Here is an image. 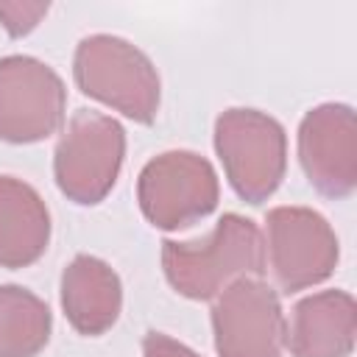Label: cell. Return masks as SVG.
I'll list each match as a JSON object with an SVG mask.
<instances>
[{
	"label": "cell",
	"instance_id": "cell-6",
	"mask_svg": "<svg viewBox=\"0 0 357 357\" xmlns=\"http://www.w3.org/2000/svg\"><path fill=\"white\" fill-rule=\"evenodd\" d=\"M268 265L282 293H298L332 276L337 237L324 215L307 206H276L265 218Z\"/></svg>",
	"mask_w": 357,
	"mask_h": 357
},
{
	"label": "cell",
	"instance_id": "cell-4",
	"mask_svg": "<svg viewBox=\"0 0 357 357\" xmlns=\"http://www.w3.org/2000/svg\"><path fill=\"white\" fill-rule=\"evenodd\" d=\"M126 131L100 112L81 109L70 117L53 156L59 190L75 204L103 201L123 167Z\"/></svg>",
	"mask_w": 357,
	"mask_h": 357
},
{
	"label": "cell",
	"instance_id": "cell-1",
	"mask_svg": "<svg viewBox=\"0 0 357 357\" xmlns=\"http://www.w3.org/2000/svg\"><path fill=\"white\" fill-rule=\"evenodd\" d=\"M265 245L254 220L223 215L201 240H165L162 268L167 282L187 298H215L226 284L243 276H257L265 268Z\"/></svg>",
	"mask_w": 357,
	"mask_h": 357
},
{
	"label": "cell",
	"instance_id": "cell-14",
	"mask_svg": "<svg viewBox=\"0 0 357 357\" xmlns=\"http://www.w3.org/2000/svg\"><path fill=\"white\" fill-rule=\"evenodd\" d=\"M47 3H28V0H0V22L11 36L31 33L39 20L47 14Z\"/></svg>",
	"mask_w": 357,
	"mask_h": 357
},
{
	"label": "cell",
	"instance_id": "cell-10",
	"mask_svg": "<svg viewBox=\"0 0 357 357\" xmlns=\"http://www.w3.org/2000/svg\"><path fill=\"white\" fill-rule=\"evenodd\" d=\"M357 312L346 290H324L301 298L284 326L293 357H349L354 349Z\"/></svg>",
	"mask_w": 357,
	"mask_h": 357
},
{
	"label": "cell",
	"instance_id": "cell-8",
	"mask_svg": "<svg viewBox=\"0 0 357 357\" xmlns=\"http://www.w3.org/2000/svg\"><path fill=\"white\" fill-rule=\"evenodd\" d=\"M67 89L61 78L33 56L0 59V139L39 142L59 131Z\"/></svg>",
	"mask_w": 357,
	"mask_h": 357
},
{
	"label": "cell",
	"instance_id": "cell-9",
	"mask_svg": "<svg viewBox=\"0 0 357 357\" xmlns=\"http://www.w3.org/2000/svg\"><path fill=\"white\" fill-rule=\"evenodd\" d=\"M298 159L310 184L326 198H346L357 187V123L346 103H324L298 126Z\"/></svg>",
	"mask_w": 357,
	"mask_h": 357
},
{
	"label": "cell",
	"instance_id": "cell-3",
	"mask_svg": "<svg viewBox=\"0 0 357 357\" xmlns=\"http://www.w3.org/2000/svg\"><path fill=\"white\" fill-rule=\"evenodd\" d=\"M215 151L229 184L248 204L268 201L284 178V128L257 109H226L215 123Z\"/></svg>",
	"mask_w": 357,
	"mask_h": 357
},
{
	"label": "cell",
	"instance_id": "cell-2",
	"mask_svg": "<svg viewBox=\"0 0 357 357\" xmlns=\"http://www.w3.org/2000/svg\"><path fill=\"white\" fill-rule=\"evenodd\" d=\"M73 75L84 95L137 123H151L159 112L156 67L139 47L120 36L95 33L81 39L73 59Z\"/></svg>",
	"mask_w": 357,
	"mask_h": 357
},
{
	"label": "cell",
	"instance_id": "cell-13",
	"mask_svg": "<svg viewBox=\"0 0 357 357\" xmlns=\"http://www.w3.org/2000/svg\"><path fill=\"white\" fill-rule=\"evenodd\" d=\"M47 340V304L20 284H0V357H36Z\"/></svg>",
	"mask_w": 357,
	"mask_h": 357
},
{
	"label": "cell",
	"instance_id": "cell-5",
	"mask_svg": "<svg viewBox=\"0 0 357 357\" xmlns=\"http://www.w3.org/2000/svg\"><path fill=\"white\" fill-rule=\"evenodd\" d=\"M137 201L156 229H184L218 206L215 167L201 153L165 151L142 167Z\"/></svg>",
	"mask_w": 357,
	"mask_h": 357
},
{
	"label": "cell",
	"instance_id": "cell-11",
	"mask_svg": "<svg viewBox=\"0 0 357 357\" xmlns=\"http://www.w3.org/2000/svg\"><path fill=\"white\" fill-rule=\"evenodd\" d=\"M61 307L81 335H103L114 326L123 307L120 276L98 257L78 254L61 273Z\"/></svg>",
	"mask_w": 357,
	"mask_h": 357
},
{
	"label": "cell",
	"instance_id": "cell-15",
	"mask_svg": "<svg viewBox=\"0 0 357 357\" xmlns=\"http://www.w3.org/2000/svg\"><path fill=\"white\" fill-rule=\"evenodd\" d=\"M142 354L145 357H201L190 346H184V343H178V340H173L170 335H162V332H148L145 335Z\"/></svg>",
	"mask_w": 357,
	"mask_h": 357
},
{
	"label": "cell",
	"instance_id": "cell-12",
	"mask_svg": "<svg viewBox=\"0 0 357 357\" xmlns=\"http://www.w3.org/2000/svg\"><path fill=\"white\" fill-rule=\"evenodd\" d=\"M47 240L50 215L39 192L14 176H0V265L25 268L36 262Z\"/></svg>",
	"mask_w": 357,
	"mask_h": 357
},
{
	"label": "cell",
	"instance_id": "cell-7",
	"mask_svg": "<svg viewBox=\"0 0 357 357\" xmlns=\"http://www.w3.org/2000/svg\"><path fill=\"white\" fill-rule=\"evenodd\" d=\"M218 357H282L284 315L271 284L254 276L226 284L212 307Z\"/></svg>",
	"mask_w": 357,
	"mask_h": 357
}]
</instances>
